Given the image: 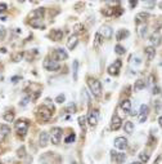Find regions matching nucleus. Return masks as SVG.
Returning <instances> with one entry per match:
<instances>
[{
    "instance_id": "nucleus-1",
    "label": "nucleus",
    "mask_w": 162,
    "mask_h": 164,
    "mask_svg": "<svg viewBox=\"0 0 162 164\" xmlns=\"http://www.w3.org/2000/svg\"><path fill=\"white\" fill-rule=\"evenodd\" d=\"M88 85H89V88L91 91V93H93L96 98H99L102 96V84H100L99 80L91 78V79L88 80Z\"/></svg>"
},
{
    "instance_id": "nucleus-2",
    "label": "nucleus",
    "mask_w": 162,
    "mask_h": 164,
    "mask_svg": "<svg viewBox=\"0 0 162 164\" xmlns=\"http://www.w3.org/2000/svg\"><path fill=\"white\" fill-rule=\"evenodd\" d=\"M15 129H17L21 137H23V136H26L27 130H29V122L26 119H21L18 122H15Z\"/></svg>"
},
{
    "instance_id": "nucleus-3",
    "label": "nucleus",
    "mask_w": 162,
    "mask_h": 164,
    "mask_svg": "<svg viewBox=\"0 0 162 164\" xmlns=\"http://www.w3.org/2000/svg\"><path fill=\"white\" fill-rule=\"evenodd\" d=\"M42 66H44V69L48 70V71H57V70H59V67H61V63H59L58 61H56V59L46 58V59H44Z\"/></svg>"
},
{
    "instance_id": "nucleus-4",
    "label": "nucleus",
    "mask_w": 162,
    "mask_h": 164,
    "mask_svg": "<svg viewBox=\"0 0 162 164\" xmlns=\"http://www.w3.org/2000/svg\"><path fill=\"white\" fill-rule=\"evenodd\" d=\"M122 66V59H116L110 67H108V74L112 75V76H117L120 74V70Z\"/></svg>"
},
{
    "instance_id": "nucleus-5",
    "label": "nucleus",
    "mask_w": 162,
    "mask_h": 164,
    "mask_svg": "<svg viewBox=\"0 0 162 164\" xmlns=\"http://www.w3.org/2000/svg\"><path fill=\"white\" fill-rule=\"evenodd\" d=\"M61 137H62V129L59 127H54L52 128L50 130V140L54 145H58L59 141H61Z\"/></svg>"
},
{
    "instance_id": "nucleus-6",
    "label": "nucleus",
    "mask_w": 162,
    "mask_h": 164,
    "mask_svg": "<svg viewBox=\"0 0 162 164\" xmlns=\"http://www.w3.org/2000/svg\"><path fill=\"white\" fill-rule=\"evenodd\" d=\"M99 122V111L98 110H91L89 111V115H88V123L91 128H94L96 124Z\"/></svg>"
},
{
    "instance_id": "nucleus-7",
    "label": "nucleus",
    "mask_w": 162,
    "mask_h": 164,
    "mask_svg": "<svg viewBox=\"0 0 162 164\" xmlns=\"http://www.w3.org/2000/svg\"><path fill=\"white\" fill-rule=\"evenodd\" d=\"M37 111H39L37 114H39L40 119H41V120H44V122H46V120L52 116V112H53V111H50V109H49V107H46L45 105L40 106V107H39V110H37Z\"/></svg>"
},
{
    "instance_id": "nucleus-8",
    "label": "nucleus",
    "mask_w": 162,
    "mask_h": 164,
    "mask_svg": "<svg viewBox=\"0 0 162 164\" xmlns=\"http://www.w3.org/2000/svg\"><path fill=\"white\" fill-rule=\"evenodd\" d=\"M115 147L118 150H125L127 147V138L126 137H117L115 138Z\"/></svg>"
},
{
    "instance_id": "nucleus-9",
    "label": "nucleus",
    "mask_w": 162,
    "mask_h": 164,
    "mask_svg": "<svg viewBox=\"0 0 162 164\" xmlns=\"http://www.w3.org/2000/svg\"><path fill=\"white\" fill-rule=\"evenodd\" d=\"M44 12H45L44 8H37L35 10H32V12L29 14V17L31 20H42V17H44Z\"/></svg>"
},
{
    "instance_id": "nucleus-10",
    "label": "nucleus",
    "mask_w": 162,
    "mask_h": 164,
    "mask_svg": "<svg viewBox=\"0 0 162 164\" xmlns=\"http://www.w3.org/2000/svg\"><path fill=\"white\" fill-rule=\"evenodd\" d=\"M121 125H122V120H121V118L118 116L117 114H115V115L112 116V122H111V128H112V130L120 129V128H121Z\"/></svg>"
},
{
    "instance_id": "nucleus-11",
    "label": "nucleus",
    "mask_w": 162,
    "mask_h": 164,
    "mask_svg": "<svg viewBox=\"0 0 162 164\" xmlns=\"http://www.w3.org/2000/svg\"><path fill=\"white\" fill-rule=\"evenodd\" d=\"M54 57H56V61L57 59H62V61H64V59L68 58V54L63 48H58V49L54 51Z\"/></svg>"
},
{
    "instance_id": "nucleus-12",
    "label": "nucleus",
    "mask_w": 162,
    "mask_h": 164,
    "mask_svg": "<svg viewBox=\"0 0 162 164\" xmlns=\"http://www.w3.org/2000/svg\"><path fill=\"white\" fill-rule=\"evenodd\" d=\"M49 138H50V134L48 132H41L40 136H39V145L41 147H45L48 145V142H49Z\"/></svg>"
},
{
    "instance_id": "nucleus-13",
    "label": "nucleus",
    "mask_w": 162,
    "mask_h": 164,
    "mask_svg": "<svg viewBox=\"0 0 162 164\" xmlns=\"http://www.w3.org/2000/svg\"><path fill=\"white\" fill-rule=\"evenodd\" d=\"M9 132H10L9 125H7V124L0 125V142H3L5 138H7V136L9 134Z\"/></svg>"
},
{
    "instance_id": "nucleus-14",
    "label": "nucleus",
    "mask_w": 162,
    "mask_h": 164,
    "mask_svg": "<svg viewBox=\"0 0 162 164\" xmlns=\"http://www.w3.org/2000/svg\"><path fill=\"white\" fill-rule=\"evenodd\" d=\"M148 111H149V109H148L147 105H142V106H140V112H139V122L140 123L145 122L147 115H148Z\"/></svg>"
},
{
    "instance_id": "nucleus-15",
    "label": "nucleus",
    "mask_w": 162,
    "mask_h": 164,
    "mask_svg": "<svg viewBox=\"0 0 162 164\" xmlns=\"http://www.w3.org/2000/svg\"><path fill=\"white\" fill-rule=\"evenodd\" d=\"M50 39L54 40V41H58V40H61L62 39V36H63V31L62 30H59V29H54L50 31Z\"/></svg>"
},
{
    "instance_id": "nucleus-16",
    "label": "nucleus",
    "mask_w": 162,
    "mask_h": 164,
    "mask_svg": "<svg viewBox=\"0 0 162 164\" xmlns=\"http://www.w3.org/2000/svg\"><path fill=\"white\" fill-rule=\"evenodd\" d=\"M99 34L103 36L104 39H111V37H112V34H113V30L111 29V27H108V26H103V27L100 29Z\"/></svg>"
},
{
    "instance_id": "nucleus-17",
    "label": "nucleus",
    "mask_w": 162,
    "mask_h": 164,
    "mask_svg": "<svg viewBox=\"0 0 162 164\" xmlns=\"http://www.w3.org/2000/svg\"><path fill=\"white\" fill-rule=\"evenodd\" d=\"M77 43H79V39H77V36L76 35H71L68 37V41H67V48L68 49H75L77 45Z\"/></svg>"
},
{
    "instance_id": "nucleus-18",
    "label": "nucleus",
    "mask_w": 162,
    "mask_h": 164,
    "mask_svg": "<svg viewBox=\"0 0 162 164\" xmlns=\"http://www.w3.org/2000/svg\"><path fill=\"white\" fill-rule=\"evenodd\" d=\"M149 41H150V44H152L153 47L160 45V44H161V35L158 34V32H154V34H153L152 36H150Z\"/></svg>"
},
{
    "instance_id": "nucleus-19",
    "label": "nucleus",
    "mask_w": 162,
    "mask_h": 164,
    "mask_svg": "<svg viewBox=\"0 0 162 164\" xmlns=\"http://www.w3.org/2000/svg\"><path fill=\"white\" fill-rule=\"evenodd\" d=\"M121 109H122V110L125 111L126 114H130V111H131V102L129 101V100L122 101V102H121Z\"/></svg>"
},
{
    "instance_id": "nucleus-20",
    "label": "nucleus",
    "mask_w": 162,
    "mask_h": 164,
    "mask_svg": "<svg viewBox=\"0 0 162 164\" xmlns=\"http://www.w3.org/2000/svg\"><path fill=\"white\" fill-rule=\"evenodd\" d=\"M129 35H130V32H129L126 29H122V30H120L117 32L116 37H117V40H122V39H126Z\"/></svg>"
},
{
    "instance_id": "nucleus-21",
    "label": "nucleus",
    "mask_w": 162,
    "mask_h": 164,
    "mask_svg": "<svg viewBox=\"0 0 162 164\" xmlns=\"http://www.w3.org/2000/svg\"><path fill=\"white\" fill-rule=\"evenodd\" d=\"M30 25L34 29H44V23L41 22V20H30Z\"/></svg>"
},
{
    "instance_id": "nucleus-22",
    "label": "nucleus",
    "mask_w": 162,
    "mask_h": 164,
    "mask_svg": "<svg viewBox=\"0 0 162 164\" xmlns=\"http://www.w3.org/2000/svg\"><path fill=\"white\" fill-rule=\"evenodd\" d=\"M112 152H113L112 156L115 158L117 163H122L123 160L126 159V155H125V154H122V152H116V151H112Z\"/></svg>"
},
{
    "instance_id": "nucleus-23",
    "label": "nucleus",
    "mask_w": 162,
    "mask_h": 164,
    "mask_svg": "<svg viewBox=\"0 0 162 164\" xmlns=\"http://www.w3.org/2000/svg\"><path fill=\"white\" fill-rule=\"evenodd\" d=\"M137 31H138V36H139V37H144L145 34H147V26H145L144 23H142V25H140L138 29H137Z\"/></svg>"
},
{
    "instance_id": "nucleus-24",
    "label": "nucleus",
    "mask_w": 162,
    "mask_h": 164,
    "mask_svg": "<svg viewBox=\"0 0 162 164\" xmlns=\"http://www.w3.org/2000/svg\"><path fill=\"white\" fill-rule=\"evenodd\" d=\"M145 54L148 56L149 59H153L154 56H156V49H154V47H147V48H145Z\"/></svg>"
},
{
    "instance_id": "nucleus-25",
    "label": "nucleus",
    "mask_w": 162,
    "mask_h": 164,
    "mask_svg": "<svg viewBox=\"0 0 162 164\" xmlns=\"http://www.w3.org/2000/svg\"><path fill=\"white\" fill-rule=\"evenodd\" d=\"M123 129H125V132L129 133V134H131L133 133V130H134V124L131 122H126L125 125H123Z\"/></svg>"
},
{
    "instance_id": "nucleus-26",
    "label": "nucleus",
    "mask_w": 162,
    "mask_h": 164,
    "mask_svg": "<svg viewBox=\"0 0 162 164\" xmlns=\"http://www.w3.org/2000/svg\"><path fill=\"white\" fill-rule=\"evenodd\" d=\"M149 17H150V16H149L148 13L143 12V13H139V14L137 16V21H138V22H143V21H147Z\"/></svg>"
},
{
    "instance_id": "nucleus-27",
    "label": "nucleus",
    "mask_w": 162,
    "mask_h": 164,
    "mask_svg": "<svg viewBox=\"0 0 162 164\" xmlns=\"http://www.w3.org/2000/svg\"><path fill=\"white\" fill-rule=\"evenodd\" d=\"M77 71H79V62H77V61H73V63H72L73 80H77Z\"/></svg>"
},
{
    "instance_id": "nucleus-28",
    "label": "nucleus",
    "mask_w": 162,
    "mask_h": 164,
    "mask_svg": "<svg viewBox=\"0 0 162 164\" xmlns=\"http://www.w3.org/2000/svg\"><path fill=\"white\" fill-rule=\"evenodd\" d=\"M144 87H145L144 80H137V83H135V85H134V89L135 91H140V89H143Z\"/></svg>"
},
{
    "instance_id": "nucleus-29",
    "label": "nucleus",
    "mask_w": 162,
    "mask_h": 164,
    "mask_svg": "<svg viewBox=\"0 0 162 164\" xmlns=\"http://www.w3.org/2000/svg\"><path fill=\"white\" fill-rule=\"evenodd\" d=\"M4 120H5V122H13V120H14V114L12 111L4 114Z\"/></svg>"
},
{
    "instance_id": "nucleus-30",
    "label": "nucleus",
    "mask_w": 162,
    "mask_h": 164,
    "mask_svg": "<svg viewBox=\"0 0 162 164\" xmlns=\"http://www.w3.org/2000/svg\"><path fill=\"white\" fill-rule=\"evenodd\" d=\"M75 140H76V134H75V133H71L69 136H67V137H66L64 142H66V144H72V142H75Z\"/></svg>"
},
{
    "instance_id": "nucleus-31",
    "label": "nucleus",
    "mask_w": 162,
    "mask_h": 164,
    "mask_svg": "<svg viewBox=\"0 0 162 164\" xmlns=\"http://www.w3.org/2000/svg\"><path fill=\"white\" fill-rule=\"evenodd\" d=\"M115 52H116L117 54H123V53H125V48H123L122 45H120V44H117V45L115 47Z\"/></svg>"
},
{
    "instance_id": "nucleus-32",
    "label": "nucleus",
    "mask_w": 162,
    "mask_h": 164,
    "mask_svg": "<svg viewBox=\"0 0 162 164\" xmlns=\"http://www.w3.org/2000/svg\"><path fill=\"white\" fill-rule=\"evenodd\" d=\"M86 120H88V119H86V116H80V118H79V124H80V127L83 128L84 130H85V124H86Z\"/></svg>"
},
{
    "instance_id": "nucleus-33",
    "label": "nucleus",
    "mask_w": 162,
    "mask_h": 164,
    "mask_svg": "<svg viewBox=\"0 0 162 164\" xmlns=\"http://www.w3.org/2000/svg\"><path fill=\"white\" fill-rule=\"evenodd\" d=\"M139 158L143 160V164H144V163H147V162H148V159H149V155L147 154V152H142V154L139 155Z\"/></svg>"
},
{
    "instance_id": "nucleus-34",
    "label": "nucleus",
    "mask_w": 162,
    "mask_h": 164,
    "mask_svg": "<svg viewBox=\"0 0 162 164\" xmlns=\"http://www.w3.org/2000/svg\"><path fill=\"white\" fill-rule=\"evenodd\" d=\"M83 31H84V25L77 23L76 26H75V32H76V34H79V32H83Z\"/></svg>"
},
{
    "instance_id": "nucleus-35",
    "label": "nucleus",
    "mask_w": 162,
    "mask_h": 164,
    "mask_svg": "<svg viewBox=\"0 0 162 164\" xmlns=\"http://www.w3.org/2000/svg\"><path fill=\"white\" fill-rule=\"evenodd\" d=\"M26 150H25V147L23 146H21L19 149H18V152H17V155L19 156V158H23V156H26V152H25Z\"/></svg>"
},
{
    "instance_id": "nucleus-36",
    "label": "nucleus",
    "mask_w": 162,
    "mask_h": 164,
    "mask_svg": "<svg viewBox=\"0 0 162 164\" xmlns=\"http://www.w3.org/2000/svg\"><path fill=\"white\" fill-rule=\"evenodd\" d=\"M64 98H66V97H64V94L58 96V97L56 98V102H57V103H63V102H64Z\"/></svg>"
},
{
    "instance_id": "nucleus-37",
    "label": "nucleus",
    "mask_w": 162,
    "mask_h": 164,
    "mask_svg": "<svg viewBox=\"0 0 162 164\" xmlns=\"http://www.w3.org/2000/svg\"><path fill=\"white\" fill-rule=\"evenodd\" d=\"M99 39H100V34L96 32L95 34V41H94V47H98L99 45Z\"/></svg>"
},
{
    "instance_id": "nucleus-38",
    "label": "nucleus",
    "mask_w": 162,
    "mask_h": 164,
    "mask_svg": "<svg viewBox=\"0 0 162 164\" xmlns=\"http://www.w3.org/2000/svg\"><path fill=\"white\" fill-rule=\"evenodd\" d=\"M66 111L67 112H73L75 111V105H73V103H69V105L66 107Z\"/></svg>"
},
{
    "instance_id": "nucleus-39",
    "label": "nucleus",
    "mask_w": 162,
    "mask_h": 164,
    "mask_svg": "<svg viewBox=\"0 0 162 164\" xmlns=\"http://www.w3.org/2000/svg\"><path fill=\"white\" fill-rule=\"evenodd\" d=\"M5 35H7V31H5L4 29H0V41H2V40H4Z\"/></svg>"
},
{
    "instance_id": "nucleus-40",
    "label": "nucleus",
    "mask_w": 162,
    "mask_h": 164,
    "mask_svg": "<svg viewBox=\"0 0 162 164\" xmlns=\"http://www.w3.org/2000/svg\"><path fill=\"white\" fill-rule=\"evenodd\" d=\"M29 101H30V97H29V96L25 97L23 100H22V102H21V106H25V105H27V103H29Z\"/></svg>"
},
{
    "instance_id": "nucleus-41",
    "label": "nucleus",
    "mask_w": 162,
    "mask_h": 164,
    "mask_svg": "<svg viewBox=\"0 0 162 164\" xmlns=\"http://www.w3.org/2000/svg\"><path fill=\"white\" fill-rule=\"evenodd\" d=\"M14 58V61L17 62V61H21V58H22V53H19V54H15V56H13Z\"/></svg>"
},
{
    "instance_id": "nucleus-42",
    "label": "nucleus",
    "mask_w": 162,
    "mask_h": 164,
    "mask_svg": "<svg viewBox=\"0 0 162 164\" xmlns=\"http://www.w3.org/2000/svg\"><path fill=\"white\" fill-rule=\"evenodd\" d=\"M4 10H7V4L0 3V12H4Z\"/></svg>"
},
{
    "instance_id": "nucleus-43",
    "label": "nucleus",
    "mask_w": 162,
    "mask_h": 164,
    "mask_svg": "<svg viewBox=\"0 0 162 164\" xmlns=\"http://www.w3.org/2000/svg\"><path fill=\"white\" fill-rule=\"evenodd\" d=\"M152 93H153V94H158V93H160V88H158V87H154L153 91H152Z\"/></svg>"
},
{
    "instance_id": "nucleus-44",
    "label": "nucleus",
    "mask_w": 162,
    "mask_h": 164,
    "mask_svg": "<svg viewBox=\"0 0 162 164\" xmlns=\"http://www.w3.org/2000/svg\"><path fill=\"white\" fill-rule=\"evenodd\" d=\"M12 81H13V83H15V81H18V76H13V78H12Z\"/></svg>"
},
{
    "instance_id": "nucleus-45",
    "label": "nucleus",
    "mask_w": 162,
    "mask_h": 164,
    "mask_svg": "<svg viewBox=\"0 0 162 164\" xmlns=\"http://www.w3.org/2000/svg\"><path fill=\"white\" fill-rule=\"evenodd\" d=\"M137 4H138V2H130V5H131V7H135Z\"/></svg>"
},
{
    "instance_id": "nucleus-46",
    "label": "nucleus",
    "mask_w": 162,
    "mask_h": 164,
    "mask_svg": "<svg viewBox=\"0 0 162 164\" xmlns=\"http://www.w3.org/2000/svg\"><path fill=\"white\" fill-rule=\"evenodd\" d=\"M158 124H160V127H162V116L158 119Z\"/></svg>"
},
{
    "instance_id": "nucleus-47",
    "label": "nucleus",
    "mask_w": 162,
    "mask_h": 164,
    "mask_svg": "<svg viewBox=\"0 0 162 164\" xmlns=\"http://www.w3.org/2000/svg\"><path fill=\"white\" fill-rule=\"evenodd\" d=\"M131 164H143V163H140V162H134V163H131Z\"/></svg>"
},
{
    "instance_id": "nucleus-48",
    "label": "nucleus",
    "mask_w": 162,
    "mask_h": 164,
    "mask_svg": "<svg viewBox=\"0 0 162 164\" xmlns=\"http://www.w3.org/2000/svg\"><path fill=\"white\" fill-rule=\"evenodd\" d=\"M72 164H76V163H72Z\"/></svg>"
},
{
    "instance_id": "nucleus-49",
    "label": "nucleus",
    "mask_w": 162,
    "mask_h": 164,
    "mask_svg": "<svg viewBox=\"0 0 162 164\" xmlns=\"http://www.w3.org/2000/svg\"><path fill=\"white\" fill-rule=\"evenodd\" d=\"M0 164H2V162H0Z\"/></svg>"
}]
</instances>
